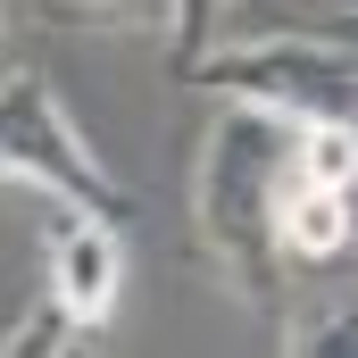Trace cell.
Listing matches in <instances>:
<instances>
[{"instance_id": "obj_9", "label": "cell", "mask_w": 358, "mask_h": 358, "mask_svg": "<svg viewBox=\"0 0 358 358\" xmlns=\"http://www.w3.org/2000/svg\"><path fill=\"white\" fill-rule=\"evenodd\" d=\"M217 8H225V0H176V8H167V42H176V76L192 67V59H200V50H208V34H217Z\"/></svg>"}, {"instance_id": "obj_3", "label": "cell", "mask_w": 358, "mask_h": 358, "mask_svg": "<svg viewBox=\"0 0 358 358\" xmlns=\"http://www.w3.org/2000/svg\"><path fill=\"white\" fill-rule=\"evenodd\" d=\"M0 176L50 192L59 208H84V217H108V225H134V183H117L100 159H92L84 125L67 117L59 84L42 67H17L0 76Z\"/></svg>"}, {"instance_id": "obj_1", "label": "cell", "mask_w": 358, "mask_h": 358, "mask_svg": "<svg viewBox=\"0 0 358 358\" xmlns=\"http://www.w3.org/2000/svg\"><path fill=\"white\" fill-rule=\"evenodd\" d=\"M292 150H300V125L250 108V100H225L200 134V167H192V234H200V259L225 275V292L250 308V317H283L292 308V275L275 259V192L292 176Z\"/></svg>"}, {"instance_id": "obj_10", "label": "cell", "mask_w": 358, "mask_h": 358, "mask_svg": "<svg viewBox=\"0 0 358 358\" xmlns=\"http://www.w3.org/2000/svg\"><path fill=\"white\" fill-rule=\"evenodd\" d=\"M8 25H17V0H0V34H8Z\"/></svg>"}, {"instance_id": "obj_4", "label": "cell", "mask_w": 358, "mask_h": 358, "mask_svg": "<svg viewBox=\"0 0 358 358\" xmlns=\"http://www.w3.org/2000/svg\"><path fill=\"white\" fill-rule=\"evenodd\" d=\"M117 292H125V225L59 208V234H50V259H42V300L76 334H100L117 317Z\"/></svg>"}, {"instance_id": "obj_8", "label": "cell", "mask_w": 358, "mask_h": 358, "mask_svg": "<svg viewBox=\"0 0 358 358\" xmlns=\"http://www.w3.org/2000/svg\"><path fill=\"white\" fill-rule=\"evenodd\" d=\"M283 317H292V308H283ZM342 342H350V308H325V317H292V325H283V350L292 358H334Z\"/></svg>"}, {"instance_id": "obj_2", "label": "cell", "mask_w": 358, "mask_h": 358, "mask_svg": "<svg viewBox=\"0 0 358 358\" xmlns=\"http://www.w3.org/2000/svg\"><path fill=\"white\" fill-rule=\"evenodd\" d=\"M176 84H200L217 100H250L292 125H350L358 108V59H350V8H334L325 25H242L234 50H200Z\"/></svg>"}, {"instance_id": "obj_6", "label": "cell", "mask_w": 358, "mask_h": 358, "mask_svg": "<svg viewBox=\"0 0 358 358\" xmlns=\"http://www.w3.org/2000/svg\"><path fill=\"white\" fill-rule=\"evenodd\" d=\"M59 25H84V34H167V8L176 0H42Z\"/></svg>"}, {"instance_id": "obj_7", "label": "cell", "mask_w": 358, "mask_h": 358, "mask_svg": "<svg viewBox=\"0 0 358 358\" xmlns=\"http://www.w3.org/2000/svg\"><path fill=\"white\" fill-rule=\"evenodd\" d=\"M76 342H92V334H76V325H67L50 300H34V317H25V325L0 342V358H59V350H76Z\"/></svg>"}, {"instance_id": "obj_5", "label": "cell", "mask_w": 358, "mask_h": 358, "mask_svg": "<svg viewBox=\"0 0 358 358\" xmlns=\"http://www.w3.org/2000/svg\"><path fill=\"white\" fill-rule=\"evenodd\" d=\"M350 217H358L350 176H325V167H308L292 150V176L275 192V259H283V275L300 283V275L342 267L350 259Z\"/></svg>"}]
</instances>
